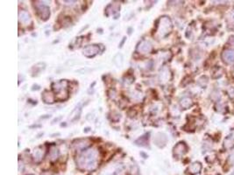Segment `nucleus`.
Wrapping results in <instances>:
<instances>
[{"mask_svg": "<svg viewBox=\"0 0 234 175\" xmlns=\"http://www.w3.org/2000/svg\"><path fill=\"white\" fill-rule=\"evenodd\" d=\"M98 162V153L96 150H87L83 151L77 159L78 167L82 170L93 171L97 168Z\"/></svg>", "mask_w": 234, "mask_h": 175, "instance_id": "f257e3e1", "label": "nucleus"}, {"mask_svg": "<svg viewBox=\"0 0 234 175\" xmlns=\"http://www.w3.org/2000/svg\"><path fill=\"white\" fill-rule=\"evenodd\" d=\"M68 82L67 80H61L57 82H53L52 85L53 90L55 94L56 100L65 101L68 98Z\"/></svg>", "mask_w": 234, "mask_h": 175, "instance_id": "f03ea898", "label": "nucleus"}, {"mask_svg": "<svg viewBox=\"0 0 234 175\" xmlns=\"http://www.w3.org/2000/svg\"><path fill=\"white\" fill-rule=\"evenodd\" d=\"M172 30V22L169 17H161L160 23L157 27V33L160 37H165L169 34Z\"/></svg>", "mask_w": 234, "mask_h": 175, "instance_id": "7ed1b4c3", "label": "nucleus"}, {"mask_svg": "<svg viewBox=\"0 0 234 175\" xmlns=\"http://www.w3.org/2000/svg\"><path fill=\"white\" fill-rule=\"evenodd\" d=\"M35 9L37 14L39 15V17L44 21L48 20L50 17V9L48 5H46L45 4H43L42 2L37 1L35 4Z\"/></svg>", "mask_w": 234, "mask_h": 175, "instance_id": "20e7f679", "label": "nucleus"}, {"mask_svg": "<svg viewBox=\"0 0 234 175\" xmlns=\"http://www.w3.org/2000/svg\"><path fill=\"white\" fill-rule=\"evenodd\" d=\"M99 52H100V50H99V46L98 45H89V46H86L83 48V50H82L83 55L88 57V58H92V57L96 56Z\"/></svg>", "mask_w": 234, "mask_h": 175, "instance_id": "39448f33", "label": "nucleus"}, {"mask_svg": "<svg viewBox=\"0 0 234 175\" xmlns=\"http://www.w3.org/2000/svg\"><path fill=\"white\" fill-rule=\"evenodd\" d=\"M153 50V46L152 44L150 43V41H146V40H143L140 42V44L138 45L137 47V51L140 53V54H149L151 53Z\"/></svg>", "mask_w": 234, "mask_h": 175, "instance_id": "423d86ee", "label": "nucleus"}, {"mask_svg": "<svg viewBox=\"0 0 234 175\" xmlns=\"http://www.w3.org/2000/svg\"><path fill=\"white\" fill-rule=\"evenodd\" d=\"M73 145H74V147H75L76 150L83 152V151H87V149L90 147L91 142L87 138H85V139H78V140H76L73 143Z\"/></svg>", "mask_w": 234, "mask_h": 175, "instance_id": "0eeeda50", "label": "nucleus"}, {"mask_svg": "<svg viewBox=\"0 0 234 175\" xmlns=\"http://www.w3.org/2000/svg\"><path fill=\"white\" fill-rule=\"evenodd\" d=\"M188 151V146L184 142H179L175 147H174V155L175 157H182Z\"/></svg>", "mask_w": 234, "mask_h": 175, "instance_id": "6e6552de", "label": "nucleus"}, {"mask_svg": "<svg viewBox=\"0 0 234 175\" xmlns=\"http://www.w3.org/2000/svg\"><path fill=\"white\" fill-rule=\"evenodd\" d=\"M167 142H168V137L163 133H157L154 138V143L155 144V145L160 148L164 147L166 145Z\"/></svg>", "mask_w": 234, "mask_h": 175, "instance_id": "1a4fd4ad", "label": "nucleus"}, {"mask_svg": "<svg viewBox=\"0 0 234 175\" xmlns=\"http://www.w3.org/2000/svg\"><path fill=\"white\" fill-rule=\"evenodd\" d=\"M222 60L227 63V64H233L234 63V50H231V49H228V50H224L223 53H222Z\"/></svg>", "mask_w": 234, "mask_h": 175, "instance_id": "9d476101", "label": "nucleus"}, {"mask_svg": "<svg viewBox=\"0 0 234 175\" xmlns=\"http://www.w3.org/2000/svg\"><path fill=\"white\" fill-rule=\"evenodd\" d=\"M19 20L21 24L23 25H26V26H28L29 24L32 23V18H31V16L30 14L28 13L26 11H20L19 13Z\"/></svg>", "mask_w": 234, "mask_h": 175, "instance_id": "9b49d317", "label": "nucleus"}, {"mask_svg": "<svg viewBox=\"0 0 234 175\" xmlns=\"http://www.w3.org/2000/svg\"><path fill=\"white\" fill-rule=\"evenodd\" d=\"M41 99L43 100V102L45 103H48V104H52L55 102L56 100V97H55V95H53L52 92L48 91V90H45L43 93H42V95H41Z\"/></svg>", "mask_w": 234, "mask_h": 175, "instance_id": "f8f14e48", "label": "nucleus"}, {"mask_svg": "<svg viewBox=\"0 0 234 175\" xmlns=\"http://www.w3.org/2000/svg\"><path fill=\"white\" fill-rule=\"evenodd\" d=\"M43 157H44V151H43L41 146L36 147V148L34 149L33 153V159L34 162L39 163L42 160Z\"/></svg>", "mask_w": 234, "mask_h": 175, "instance_id": "ddd939ff", "label": "nucleus"}, {"mask_svg": "<svg viewBox=\"0 0 234 175\" xmlns=\"http://www.w3.org/2000/svg\"><path fill=\"white\" fill-rule=\"evenodd\" d=\"M81 113H82V107L81 106H77L76 108L71 111V113L69 114L68 119L71 122L77 121V120H78L80 118Z\"/></svg>", "mask_w": 234, "mask_h": 175, "instance_id": "4468645a", "label": "nucleus"}, {"mask_svg": "<svg viewBox=\"0 0 234 175\" xmlns=\"http://www.w3.org/2000/svg\"><path fill=\"white\" fill-rule=\"evenodd\" d=\"M169 76H170V71L168 67H163L160 72V81L162 83H165L169 80Z\"/></svg>", "mask_w": 234, "mask_h": 175, "instance_id": "2eb2a0df", "label": "nucleus"}, {"mask_svg": "<svg viewBox=\"0 0 234 175\" xmlns=\"http://www.w3.org/2000/svg\"><path fill=\"white\" fill-rule=\"evenodd\" d=\"M201 169H202V164L200 162H194L189 167V171L191 174H196L200 173Z\"/></svg>", "mask_w": 234, "mask_h": 175, "instance_id": "dca6fc26", "label": "nucleus"}, {"mask_svg": "<svg viewBox=\"0 0 234 175\" xmlns=\"http://www.w3.org/2000/svg\"><path fill=\"white\" fill-rule=\"evenodd\" d=\"M193 104V102H192V99L188 97V96H185L183 97L182 99H181L180 101V105L183 109H187L190 108Z\"/></svg>", "mask_w": 234, "mask_h": 175, "instance_id": "f3484780", "label": "nucleus"}, {"mask_svg": "<svg viewBox=\"0 0 234 175\" xmlns=\"http://www.w3.org/2000/svg\"><path fill=\"white\" fill-rule=\"evenodd\" d=\"M113 62L117 67H122L124 64V56L123 54H117L113 58Z\"/></svg>", "mask_w": 234, "mask_h": 175, "instance_id": "a211bd4d", "label": "nucleus"}, {"mask_svg": "<svg viewBox=\"0 0 234 175\" xmlns=\"http://www.w3.org/2000/svg\"><path fill=\"white\" fill-rule=\"evenodd\" d=\"M46 67V64L43 63V62H39L38 64L34 65L33 67H32V71H33V74H34L35 75H37L39 73H40L42 70H44Z\"/></svg>", "mask_w": 234, "mask_h": 175, "instance_id": "6ab92c4d", "label": "nucleus"}, {"mask_svg": "<svg viewBox=\"0 0 234 175\" xmlns=\"http://www.w3.org/2000/svg\"><path fill=\"white\" fill-rule=\"evenodd\" d=\"M49 154H50V159H51V160L53 161V160L57 159V158H58V156H59V150H58V148H56V146H51Z\"/></svg>", "mask_w": 234, "mask_h": 175, "instance_id": "aec40b11", "label": "nucleus"}, {"mask_svg": "<svg viewBox=\"0 0 234 175\" xmlns=\"http://www.w3.org/2000/svg\"><path fill=\"white\" fill-rule=\"evenodd\" d=\"M223 72H224V70H223L222 67H216V68L213 70V72H212V76H213V78L221 77L222 75H223Z\"/></svg>", "mask_w": 234, "mask_h": 175, "instance_id": "412c9836", "label": "nucleus"}, {"mask_svg": "<svg viewBox=\"0 0 234 175\" xmlns=\"http://www.w3.org/2000/svg\"><path fill=\"white\" fill-rule=\"evenodd\" d=\"M197 83L201 86V87H205L206 85H207V83H208V78H207V76H201L199 79H198V81H197Z\"/></svg>", "mask_w": 234, "mask_h": 175, "instance_id": "4be33fe9", "label": "nucleus"}, {"mask_svg": "<svg viewBox=\"0 0 234 175\" xmlns=\"http://www.w3.org/2000/svg\"><path fill=\"white\" fill-rule=\"evenodd\" d=\"M135 143L138 145H140V146H146L145 144H148V140H146V138L145 137H140L138 140H136Z\"/></svg>", "mask_w": 234, "mask_h": 175, "instance_id": "5701e85b", "label": "nucleus"}, {"mask_svg": "<svg viewBox=\"0 0 234 175\" xmlns=\"http://www.w3.org/2000/svg\"><path fill=\"white\" fill-rule=\"evenodd\" d=\"M131 174L132 175H140V170L137 165H133L131 167Z\"/></svg>", "mask_w": 234, "mask_h": 175, "instance_id": "b1692460", "label": "nucleus"}, {"mask_svg": "<svg viewBox=\"0 0 234 175\" xmlns=\"http://www.w3.org/2000/svg\"><path fill=\"white\" fill-rule=\"evenodd\" d=\"M228 95L230 96V98H232V99H233L234 98V87H232V88H230L229 89H228Z\"/></svg>", "mask_w": 234, "mask_h": 175, "instance_id": "393cba45", "label": "nucleus"}, {"mask_svg": "<svg viewBox=\"0 0 234 175\" xmlns=\"http://www.w3.org/2000/svg\"><path fill=\"white\" fill-rule=\"evenodd\" d=\"M126 41V37H124L123 38V40H122V41L120 42V44L118 45V47H123V45H124V43H125V41Z\"/></svg>", "mask_w": 234, "mask_h": 175, "instance_id": "a878e982", "label": "nucleus"}, {"mask_svg": "<svg viewBox=\"0 0 234 175\" xmlns=\"http://www.w3.org/2000/svg\"><path fill=\"white\" fill-rule=\"evenodd\" d=\"M229 43H230L232 46H233L234 47V36H232V37L229 39Z\"/></svg>", "mask_w": 234, "mask_h": 175, "instance_id": "bb28decb", "label": "nucleus"}, {"mask_svg": "<svg viewBox=\"0 0 234 175\" xmlns=\"http://www.w3.org/2000/svg\"><path fill=\"white\" fill-rule=\"evenodd\" d=\"M62 118V117H57V118H54V119H53V120L52 121V124H54V123H55V122L60 121Z\"/></svg>", "mask_w": 234, "mask_h": 175, "instance_id": "cd10ccee", "label": "nucleus"}, {"mask_svg": "<svg viewBox=\"0 0 234 175\" xmlns=\"http://www.w3.org/2000/svg\"><path fill=\"white\" fill-rule=\"evenodd\" d=\"M229 161L231 162V164H234V154L233 155H231L230 158H229Z\"/></svg>", "mask_w": 234, "mask_h": 175, "instance_id": "c85d7f7f", "label": "nucleus"}, {"mask_svg": "<svg viewBox=\"0 0 234 175\" xmlns=\"http://www.w3.org/2000/svg\"><path fill=\"white\" fill-rule=\"evenodd\" d=\"M231 18H232V20H233V21H234V9L233 10L232 13H231Z\"/></svg>", "mask_w": 234, "mask_h": 175, "instance_id": "c756f323", "label": "nucleus"}, {"mask_svg": "<svg viewBox=\"0 0 234 175\" xmlns=\"http://www.w3.org/2000/svg\"><path fill=\"white\" fill-rule=\"evenodd\" d=\"M140 155H142V156H144V159H146L147 158V155H146L144 152H140Z\"/></svg>", "mask_w": 234, "mask_h": 175, "instance_id": "7c9ffc66", "label": "nucleus"}, {"mask_svg": "<svg viewBox=\"0 0 234 175\" xmlns=\"http://www.w3.org/2000/svg\"><path fill=\"white\" fill-rule=\"evenodd\" d=\"M83 131H84V132H88V131H90V128H85V129L83 130Z\"/></svg>", "mask_w": 234, "mask_h": 175, "instance_id": "2f4dec72", "label": "nucleus"}, {"mask_svg": "<svg viewBox=\"0 0 234 175\" xmlns=\"http://www.w3.org/2000/svg\"><path fill=\"white\" fill-rule=\"evenodd\" d=\"M233 78H234V71H233Z\"/></svg>", "mask_w": 234, "mask_h": 175, "instance_id": "473e14b6", "label": "nucleus"}, {"mask_svg": "<svg viewBox=\"0 0 234 175\" xmlns=\"http://www.w3.org/2000/svg\"><path fill=\"white\" fill-rule=\"evenodd\" d=\"M28 175H33V174H28Z\"/></svg>", "mask_w": 234, "mask_h": 175, "instance_id": "72a5a7b5", "label": "nucleus"}]
</instances>
